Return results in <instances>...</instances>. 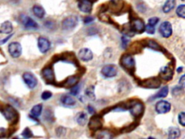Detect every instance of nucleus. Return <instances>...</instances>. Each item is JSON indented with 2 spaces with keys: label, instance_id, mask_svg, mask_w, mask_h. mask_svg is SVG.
Masks as SVG:
<instances>
[{
  "label": "nucleus",
  "instance_id": "obj_32",
  "mask_svg": "<svg viewBox=\"0 0 185 139\" xmlns=\"http://www.w3.org/2000/svg\"><path fill=\"white\" fill-rule=\"evenodd\" d=\"M22 135H23V136L24 137V138H31V137L33 136V133H32V131L31 130V129L28 128H26L23 131Z\"/></svg>",
  "mask_w": 185,
  "mask_h": 139
},
{
  "label": "nucleus",
  "instance_id": "obj_7",
  "mask_svg": "<svg viewBox=\"0 0 185 139\" xmlns=\"http://www.w3.org/2000/svg\"><path fill=\"white\" fill-rule=\"evenodd\" d=\"M159 31L161 34L162 35L163 37H170L171 34H172V26H171V24L168 21L163 22L160 26Z\"/></svg>",
  "mask_w": 185,
  "mask_h": 139
},
{
  "label": "nucleus",
  "instance_id": "obj_37",
  "mask_svg": "<svg viewBox=\"0 0 185 139\" xmlns=\"http://www.w3.org/2000/svg\"><path fill=\"white\" fill-rule=\"evenodd\" d=\"M148 46H149V47L153 49H159V46L158 45V43L153 41H150L148 42Z\"/></svg>",
  "mask_w": 185,
  "mask_h": 139
},
{
  "label": "nucleus",
  "instance_id": "obj_39",
  "mask_svg": "<svg viewBox=\"0 0 185 139\" xmlns=\"http://www.w3.org/2000/svg\"><path fill=\"white\" fill-rule=\"evenodd\" d=\"M93 21H94V18H93V17H86L83 21H84V23H86V24H88V23H92Z\"/></svg>",
  "mask_w": 185,
  "mask_h": 139
},
{
  "label": "nucleus",
  "instance_id": "obj_13",
  "mask_svg": "<svg viewBox=\"0 0 185 139\" xmlns=\"http://www.w3.org/2000/svg\"><path fill=\"white\" fill-rule=\"evenodd\" d=\"M145 28H146V26H145L144 22L142 21L141 19H140V18H136L132 23V29L134 31H135V32H143L145 30Z\"/></svg>",
  "mask_w": 185,
  "mask_h": 139
},
{
  "label": "nucleus",
  "instance_id": "obj_1",
  "mask_svg": "<svg viewBox=\"0 0 185 139\" xmlns=\"http://www.w3.org/2000/svg\"><path fill=\"white\" fill-rule=\"evenodd\" d=\"M3 115L8 121L15 122L18 118V113L12 106H7L2 111Z\"/></svg>",
  "mask_w": 185,
  "mask_h": 139
},
{
  "label": "nucleus",
  "instance_id": "obj_29",
  "mask_svg": "<svg viewBox=\"0 0 185 139\" xmlns=\"http://www.w3.org/2000/svg\"><path fill=\"white\" fill-rule=\"evenodd\" d=\"M86 93V95H87L88 98L91 99V100L95 99V98H96V96H95V93H94V87L93 86L89 87V88H87Z\"/></svg>",
  "mask_w": 185,
  "mask_h": 139
},
{
  "label": "nucleus",
  "instance_id": "obj_19",
  "mask_svg": "<svg viewBox=\"0 0 185 139\" xmlns=\"http://www.w3.org/2000/svg\"><path fill=\"white\" fill-rule=\"evenodd\" d=\"M12 24L10 21H6L4 22L0 26V33L8 34V33H10L12 31Z\"/></svg>",
  "mask_w": 185,
  "mask_h": 139
},
{
  "label": "nucleus",
  "instance_id": "obj_16",
  "mask_svg": "<svg viewBox=\"0 0 185 139\" xmlns=\"http://www.w3.org/2000/svg\"><path fill=\"white\" fill-rule=\"evenodd\" d=\"M102 127V122L101 119L98 116L93 117L91 120H90L89 128L93 130H98Z\"/></svg>",
  "mask_w": 185,
  "mask_h": 139
},
{
  "label": "nucleus",
  "instance_id": "obj_24",
  "mask_svg": "<svg viewBox=\"0 0 185 139\" xmlns=\"http://www.w3.org/2000/svg\"><path fill=\"white\" fill-rule=\"evenodd\" d=\"M168 93H169V88L167 86H164L155 96L152 97V99L151 100H154L159 98H164V97L167 96Z\"/></svg>",
  "mask_w": 185,
  "mask_h": 139
},
{
  "label": "nucleus",
  "instance_id": "obj_5",
  "mask_svg": "<svg viewBox=\"0 0 185 139\" xmlns=\"http://www.w3.org/2000/svg\"><path fill=\"white\" fill-rule=\"evenodd\" d=\"M8 51H9L10 54L12 57L18 58L22 54V46L18 42H12L9 45L8 47Z\"/></svg>",
  "mask_w": 185,
  "mask_h": 139
},
{
  "label": "nucleus",
  "instance_id": "obj_40",
  "mask_svg": "<svg viewBox=\"0 0 185 139\" xmlns=\"http://www.w3.org/2000/svg\"><path fill=\"white\" fill-rule=\"evenodd\" d=\"M173 95H174V96H176V95H178L180 93H181V88H179V87H176V88H174V90H173Z\"/></svg>",
  "mask_w": 185,
  "mask_h": 139
},
{
  "label": "nucleus",
  "instance_id": "obj_11",
  "mask_svg": "<svg viewBox=\"0 0 185 139\" xmlns=\"http://www.w3.org/2000/svg\"><path fill=\"white\" fill-rule=\"evenodd\" d=\"M171 110V104L166 101H160L156 105V110L159 114L169 113Z\"/></svg>",
  "mask_w": 185,
  "mask_h": 139
},
{
  "label": "nucleus",
  "instance_id": "obj_41",
  "mask_svg": "<svg viewBox=\"0 0 185 139\" xmlns=\"http://www.w3.org/2000/svg\"><path fill=\"white\" fill-rule=\"evenodd\" d=\"M179 84L181 87H185V75H182V76L180 78Z\"/></svg>",
  "mask_w": 185,
  "mask_h": 139
},
{
  "label": "nucleus",
  "instance_id": "obj_43",
  "mask_svg": "<svg viewBox=\"0 0 185 139\" xmlns=\"http://www.w3.org/2000/svg\"><path fill=\"white\" fill-rule=\"evenodd\" d=\"M12 36V35H9V36H8L6 38H4V39H3L2 41H0V43H1V44H2V43H4L5 42H7V40L10 39V38Z\"/></svg>",
  "mask_w": 185,
  "mask_h": 139
},
{
  "label": "nucleus",
  "instance_id": "obj_3",
  "mask_svg": "<svg viewBox=\"0 0 185 139\" xmlns=\"http://www.w3.org/2000/svg\"><path fill=\"white\" fill-rule=\"evenodd\" d=\"M78 23V19L77 17H68L62 22V28L65 31L74 29Z\"/></svg>",
  "mask_w": 185,
  "mask_h": 139
},
{
  "label": "nucleus",
  "instance_id": "obj_46",
  "mask_svg": "<svg viewBox=\"0 0 185 139\" xmlns=\"http://www.w3.org/2000/svg\"><path fill=\"white\" fill-rule=\"evenodd\" d=\"M182 1H184V0H182Z\"/></svg>",
  "mask_w": 185,
  "mask_h": 139
},
{
  "label": "nucleus",
  "instance_id": "obj_9",
  "mask_svg": "<svg viewBox=\"0 0 185 139\" xmlns=\"http://www.w3.org/2000/svg\"><path fill=\"white\" fill-rule=\"evenodd\" d=\"M129 111L135 117L140 116L143 112V105L140 101H135L129 105Z\"/></svg>",
  "mask_w": 185,
  "mask_h": 139
},
{
  "label": "nucleus",
  "instance_id": "obj_33",
  "mask_svg": "<svg viewBox=\"0 0 185 139\" xmlns=\"http://www.w3.org/2000/svg\"><path fill=\"white\" fill-rule=\"evenodd\" d=\"M51 96H52V93H51V92H50L49 91H44L42 94H41V99H42L43 100L49 99Z\"/></svg>",
  "mask_w": 185,
  "mask_h": 139
},
{
  "label": "nucleus",
  "instance_id": "obj_8",
  "mask_svg": "<svg viewBox=\"0 0 185 139\" xmlns=\"http://www.w3.org/2000/svg\"><path fill=\"white\" fill-rule=\"evenodd\" d=\"M101 73L106 78H113L117 75V68L112 65H106L101 70Z\"/></svg>",
  "mask_w": 185,
  "mask_h": 139
},
{
  "label": "nucleus",
  "instance_id": "obj_21",
  "mask_svg": "<svg viewBox=\"0 0 185 139\" xmlns=\"http://www.w3.org/2000/svg\"><path fill=\"white\" fill-rule=\"evenodd\" d=\"M42 110H43L42 104L35 105V106L32 108V110H31V116H32L34 119L38 118V117L41 115V113H42Z\"/></svg>",
  "mask_w": 185,
  "mask_h": 139
},
{
  "label": "nucleus",
  "instance_id": "obj_6",
  "mask_svg": "<svg viewBox=\"0 0 185 139\" xmlns=\"http://www.w3.org/2000/svg\"><path fill=\"white\" fill-rule=\"evenodd\" d=\"M20 21L25 28H28V29H37L38 27V24L34 20L27 15H21Z\"/></svg>",
  "mask_w": 185,
  "mask_h": 139
},
{
  "label": "nucleus",
  "instance_id": "obj_44",
  "mask_svg": "<svg viewBox=\"0 0 185 139\" xmlns=\"http://www.w3.org/2000/svg\"><path fill=\"white\" fill-rule=\"evenodd\" d=\"M88 112H89V113H90V114H93V113H94L95 110H94V109H93V107L88 106Z\"/></svg>",
  "mask_w": 185,
  "mask_h": 139
},
{
  "label": "nucleus",
  "instance_id": "obj_23",
  "mask_svg": "<svg viewBox=\"0 0 185 139\" xmlns=\"http://www.w3.org/2000/svg\"><path fill=\"white\" fill-rule=\"evenodd\" d=\"M77 123L79 124L80 125H85L88 121V116L85 113H80L77 115L76 117Z\"/></svg>",
  "mask_w": 185,
  "mask_h": 139
},
{
  "label": "nucleus",
  "instance_id": "obj_12",
  "mask_svg": "<svg viewBox=\"0 0 185 139\" xmlns=\"http://www.w3.org/2000/svg\"><path fill=\"white\" fill-rule=\"evenodd\" d=\"M78 57L84 62L90 61L93 59V53L89 49L83 48L80 50L78 53Z\"/></svg>",
  "mask_w": 185,
  "mask_h": 139
},
{
  "label": "nucleus",
  "instance_id": "obj_25",
  "mask_svg": "<svg viewBox=\"0 0 185 139\" xmlns=\"http://www.w3.org/2000/svg\"><path fill=\"white\" fill-rule=\"evenodd\" d=\"M33 12L35 16L38 18H43L45 15V10L41 6L36 5L33 7Z\"/></svg>",
  "mask_w": 185,
  "mask_h": 139
},
{
  "label": "nucleus",
  "instance_id": "obj_30",
  "mask_svg": "<svg viewBox=\"0 0 185 139\" xmlns=\"http://www.w3.org/2000/svg\"><path fill=\"white\" fill-rule=\"evenodd\" d=\"M97 137L98 138L109 139V138H112V135H111V133H109V132L104 130V131H101V133H98V135Z\"/></svg>",
  "mask_w": 185,
  "mask_h": 139
},
{
  "label": "nucleus",
  "instance_id": "obj_2",
  "mask_svg": "<svg viewBox=\"0 0 185 139\" xmlns=\"http://www.w3.org/2000/svg\"><path fill=\"white\" fill-rule=\"evenodd\" d=\"M23 78L25 83L27 85V86L30 88H34L37 86L38 80L33 73L26 72L23 75Z\"/></svg>",
  "mask_w": 185,
  "mask_h": 139
},
{
  "label": "nucleus",
  "instance_id": "obj_31",
  "mask_svg": "<svg viewBox=\"0 0 185 139\" xmlns=\"http://www.w3.org/2000/svg\"><path fill=\"white\" fill-rule=\"evenodd\" d=\"M80 88H81V86L80 85H75L74 86L72 87L71 90H70V93L73 96H77V95L79 93L80 91Z\"/></svg>",
  "mask_w": 185,
  "mask_h": 139
},
{
  "label": "nucleus",
  "instance_id": "obj_14",
  "mask_svg": "<svg viewBox=\"0 0 185 139\" xmlns=\"http://www.w3.org/2000/svg\"><path fill=\"white\" fill-rule=\"evenodd\" d=\"M80 10L85 13H89L92 10V3L90 0H80L78 3Z\"/></svg>",
  "mask_w": 185,
  "mask_h": 139
},
{
  "label": "nucleus",
  "instance_id": "obj_18",
  "mask_svg": "<svg viewBox=\"0 0 185 139\" xmlns=\"http://www.w3.org/2000/svg\"><path fill=\"white\" fill-rule=\"evenodd\" d=\"M61 102L65 107H72L76 104L75 99L69 95H64L61 96Z\"/></svg>",
  "mask_w": 185,
  "mask_h": 139
},
{
  "label": "nucleus",
  "instance_id": "obj_28",
  "mask_svg": "<svg viewBox=\"0 0 185 139\" xmlns=\"http://www.w3.org/2000/svg\"><path fill=\"white\" fill-rule=\"evenodd\" d=\"M176 14L180 18H185V4L179 5L176 9Z\"/></svg>",
  "mask_w": 185,
  "mask_h": 139
},
{
  "label": "nucleus",
  "instance_id": "obj_42",
  "mask_svg": "<svg viewBox=\"0 0 185 139\" xmlns=\"http://www.w3.org/2000/svg\"><path fill=\"white\" fill-rule=\"evenodd\" d=\"M6 135V130L3 128H0V138L4 137Z\"/></svg>",
  "mask_w": 185,
  "mask_h": 139
},
{
  "label": "nucleus",
  "instance_id": "obj_34",
  "mask_svg": "<svg viewBox=\"0 0 185 139\" xmlns=\"http://www.w3.org/2000/svg\"><path fill=\"white\" fill-rule=\"evenodd\" d=\"M179 124L185 127V113H181L179 115Z\"/></svg>",
  "mask_w": 185,
  "mask_h": 139
},
{
  "label": "nucleus",
  "instance_id": "obj_4",
  "mask_svg": "<svg viewBox=\"0 0 185 139\" xmlns=\"http://www.w3.org/2000/svg\"><path fill=\"white\" fill-rule=\"evenodd\" d=\"M121 65L123 68L128 70H133L135 66V62L133 59L132 57L129 54H125L121 57Z\"/></svg>",
  "mask_w": 185,
  "mask_h": 139
},
{
  "label": "nucleus",
  "instance_id": "obj_10",
  "mask_svg": "<svg viewBox=\"0 0 185 139\" xmlns=\"http://www.w3.org/2000/svg\"><path fill=\"white\" fill-rule=\"evenodd\" d=\"M38 46L41 53H46L50 49L51 43L46 38L40 37L38 41Z\"/></svg>",
  "mask_w": 185,
  "mask_h": 139
},
{
  "label": "nucleus",
  "instance_id": "obj_26",
  "mask_svg": "<svg viewBox=\"0 0 185 139\" xmlns=\"http://www.w3.org/2000/svg\"><path fill=\"white\" fill-rule=\"evenodd\" d=\"M78 82V78L77 76H70L64 81V86L67 88L74 86Z\"/></svg>",
  "mask_w": 185,
  "mask_h": 139
},
{
  "label": "nucleus",
  "instance_id": "obj_20",
  "mask_svg": "<svg viewBox=\"0 0 185 139\" xmlns=\"http://www.w3.org/2000/svg\"><path fill=\"white\" fill-rule=\"evenodd\" d=\"M161 76L163 79L169 80L173 77V71L169 67H165L161 70Z\"/></svg>",
  "mask_w": 185,
  "mask_h": 139
},
{
  "label": "nucleus",
  "instance_id": "obj_15",
  "mask_svg": "<svg viewBox=\"0 0 185 139\" xmlns=\"http://www.w3.org/2000/svg\"><path fill=\"white\" fill-rule=\"evenodd\" d=\"M42 75L44 77V80L46 82L49 83H51L54 80V70L50 67H47V68H44L42 71Z\"/></svg>",
  "mask_w": 185,
  "mask_h": 139
},
{
  "label": "nucleus",
  "instance_id": "obj_36",
  "mask_svg": "<svg viewBox=\"0 0 185 139\" xmlns=\"http://www.w3.org/2000/svg\"><path fill=\"white\" fill-rule=\"evenodd\" d=\"M145 29H146V32L149 33V34H153L155 33V26H152L149 24L146 27Z\"/></svg>",
  "mask_w": 185,
  "mask_h": 139
},
{
  "label": "nucleus",
  "instance_id": "obj_22",
  "mask_svg": "<svg viewBox=\"0 0 185 139\" xmlns=\"http://www.w3.org/2000/svg\"><path fill=\"white\" fill-rule=\"evenodd\" d=\"M176 1L175 0H167L163 7V11L165 13H169L174 8Z\"/></svg>",
  "mask_w": 185,
  "mask_h": 139
},
{
  "label": "nucleus",
  "instance_id": "obj_35",
  "mask_svg": "<svg viewBox=\"0 0 185 139\" xmlns=\"http://www.w3.org/2000/svg\"><path fill=\"white\" fill-rule=\"evenodd\" d=\"M158 21H159L158 18H157V17H154V18H150L149 21H148V24L151 25V26H155L158 23Z\"/></svg>",
  "mask_w": 185,
  "mask_h": 139
},
{
  "label": "nucleus",
  "instance_id": "obj_45",
  "mask_svg": "<svg viewBox=\"0 0 185 139\" xmlns=\"http://www.w3.org/2000/svg\"><path fill=\"white\" fill-rule=\"evenodd\" d=\"M182 69H183V68H181V67H180V68H179L177 69V72H178V73H181V72L182 71Z\"/></svg>",
  "mask_w": 185,
  "mask_h": 139
},
{
  "label": "nucleus",
  "instance_id": "obj_17",
  "mask_svg": "<svg viewBox=\"0 0 185 139\" xmlns=\"http://www.w3.org/2000/svg\"><path fill=\"white\" fill-rule=\"evenodd\" d=\"M142 85L144 87H146V88H157L161 85V82L157 78H151V79L143 82Z\"/></svg>",
  "mask_w": 185,
  "mask_h": 139
},
{
  "label": "nucleus",
  "instance_id": "obj_38",
  "mask_svg": "<svg viewBox=\"0 0 185 139\" xmlns=\"http://www.w3.org/2000/svg\"><path fill=\"white\" fill-rule=\"evenodd\" d=\"M121 43H122L123 48H126L127 46V43H129V39L126 36H123L121 38Z\"/></svg>",
  "mask_w": 185,
  "mask_h": 139
},
{
  "label": "nucleus",
  "instance_id": "obj_27",
  "mask_svg": "<svg viewBox=\"0 0 185 139\" xmlns=\"http://www.w3.org/2000/svg\"><path fill=\"white\" fill-rule=\"evenodd\" d=\"M180 135V130L176 128H171L169 130V138L174 139L179 138Z\"/></svg>",
  "mask_w": 185,
  "mask_h": 139
}]
</instances>
